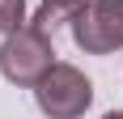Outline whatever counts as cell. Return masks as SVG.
Returning <instances> with one entry per match:
<instances>
[{
	"label": "cell",
	"instance_id": "cell-2",
	"mask_svg": "<svg viewBox=\"0 0 123 119\" xmlns=\"http://www.w3.org/2000/svg\"><path fill=\"white\" fill-rule=\"evenodd\" d=\"M34 98H38V111L47 119H81L93 102V81L76 64H60L34 85Z\"/></svg>",
	"mask_w": 123,
	"mask_h": 119
},
{
	"label": "cell",
	"instance_id": "cell-6",
	"mask_svg": "<svg viewBox=\"0 0 123 119\" xmlns=\"http://www.w3.org/2000/svg\"><path fill=\"white\" fill-rule=\"evenodd\" d=\"M102 119H123V111H106V115H102Z\"/></svg>",
	"mask_w": 123,
	"mask_h": 119
},
{
	"label": "cell",
	"instance_id": "cell-5",
	"mask_svg": "<svg viewBox=\"0 0 123 119\" xmlns=\"http://www.w3.org/2000/svg\"><path fill=\"white\" fill-rule=\"evenodd\" d=\"M25 26V0H0V34H13Z\"/></svg>",
	"mask_w": 123,
	"mask_h": 119
},
{
	"label": "cell",
	"instance_id": "cell-3",
	"mask_svg": "<svg viewBox=\"0 0 123 119\" xmlns=\"http://www.w3.org/2000/svg\"><path fill=\"white\" fill-rule=\"evenodd\" d=\"M68 26H72V43L85 55L123 51V0H89Z\"/></svg>",
	"mask_w": 123,
	"mask_h": 119
},
{
	"label": "cell",
	"instance_id": "cell-4",
	"mask_svg": "<svg viewBox=\"0 0 123 119\" xmlns=\"http://www.w3.org/2000/svg\"><path fill=\"white\" fill-rule=\"evenodd\" d=\"M85 4H89V0H43V4H38V13L30 17V21L43 26V30H55L60 21H72Z\"/></svg>",
	"mask_w": 123,
	"mask_h": 119
},
{
	"label": "cell",
	"instance_id": "cell-1",
	"mask_svg": "<svg viewBox=\"0 0 123 119\" xmlns=\"http://www.w3.org/2000/svg\"><path fill=\"white\" fill-rule=\"evenodd\" d=\"M51 68H55V43H51V34L43 26L25 21L21 30L4 34V43H0V72L13 85H30L34 89Z\"/></svg>",
	"mask_w": 123,
	"mask_h": 119
}]
</instances>
